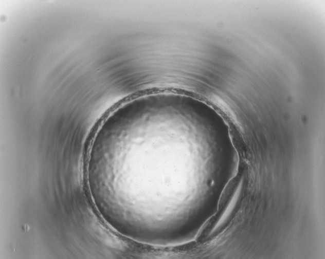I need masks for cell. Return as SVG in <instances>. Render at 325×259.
Listing matches in <instances>:
<instances>
[{"label":"cell","instance_id":"2","mask_svg":"<svg viewBox=\"0 0 325 259\" xmlns=\"http://www.w3.org/2000/svg\"><path fill=\"white\" fill-rule=\"evenodd\" d=\"M222 215L223 214L216 211L213 215L205 223L197 234L196 238L197 243L203 241L209 236Z\"/></svg>","mask_w":325,"mask_h":259},{"label":"cell","instance_id":"1","mask_svg":"<svg viewBox=\"0 0 325 259\" xmlns=\"http://www.w3.org/2000/svg\"><path fill=\"white\" fill-rule=\"evenodd\" d=\"M241 180V174L232 178L224 189L218 202L217 211L224 214L231 202L238 189Z\"/></svg>","mask_w":325,"mask_h":259}]
</instances>
